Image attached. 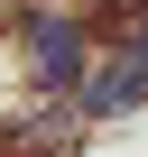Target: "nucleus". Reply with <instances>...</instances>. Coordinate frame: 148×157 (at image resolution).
Instances as JSON below:
<instances>
[{
    "label": "nucleus",
    "instance_id": "1",
    "mask_svg": "<svg viewBox=\"0 0 148 157\" xmlns=\"http://www.w3.org/2000/svg\"><path fill=\"white\" fill-rule=\"evenodd\" d=\"M28 46H37V74H46V83H74V74H84L74 19H28Z\"/></svg>",
    "mask_w": 148,
    "mask_h": 157
},
{
    "label": "nucleus",
    "instance_id": "2",
    "mask_svg": "<svg viewBox=\"0 0 148 157\" xmlns=\"http://www.w3.org/2000/svg\"><path fill=\"white\" fill-rule=\"evenodd\" d=\"M139 93H148V65H111L102 83H93V111H130Z\"/></svg>",
    "mask_w": 148,
    "mask_h": 157
},
{
    "label": "nucleus",
    "instance_id": "3",
    "mask_svg": "<svg viewBox=\"0 0 148 157\" xmlns=\"http://www.w3.org/2000/svg\"><path fill=\"white\" fill-rule=\"evenodd\" d=\"M130 56H139V65H148V19H139V37H130Z\"/></svg>",
    "mask_w": 148,
    "mask_h": 157
}]
</instances>
